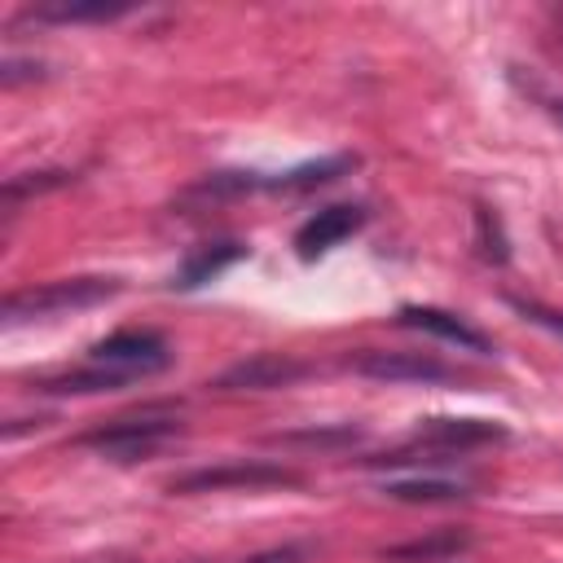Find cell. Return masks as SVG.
<instances>
[{
  "mask_svg": "<svg viewBox=\"0 0 563 563\" xmlns=\"http://www.w3.org/2000/svg\"><path fill=\"white\" fill-rule=\"evenodd\" d=\"M475 229H479V251H484V260H493V264H506V233H501V220L488 211V207H475Z\"/></svg>",
  "mask_w": 563,
  "mask_h": 563,
  "instance_id": "obj_18",
  "label": "cell"
},
{
  "mask_svg": "<svg viewBox=\"0 0 563 563\" xmlns=\"http://www.w3.org/2000/svg\"><path fill=\"white\" fill-rule=\"evenodd\" d=\"M31 79H44V62H31V57H4V66H0V84H4V88L31 84Z\"/></svg>",
  "mask_w": 563,
  "mask_h": 563,
  "instance_id": "obj_20",
  "label": "cell"
},
{
  "mask_svg": "<svg viewBox=\"0 0 563 563\" xmlns=\"http://www.w3.org/2000/svg\"><path fill=\"white\" fill-rule=\"evenodd\" d=\"M303 475L282 466V462H260V457H238V462H216V466H198L185 475L167 479L172 497H198V493H264V488H299Z\"/></svg>",
  "mask_w": 563,
  "mask_h": 563,
  "instance_id": "obj_2",
  "label": "cell"
},
{
  "mask_svg": "<svg viewBox=\"0 0 563 563\" xmlns=\"http://www.w3.org/2000/svg\"><path fill=\"white\" fill-rule=\"evenodd\" d=\"M559 22H563V4H559Z\"/></svg>",
  "mask_w": 563,
  "mask_h": 563,
  "instance_id": "obj_23",
  "label": "cell"
},
{
  "mask_svg": "<svg viewBox=\"0 0 563 563\" xmlns=\"http://www.w3.org/2000/svg\"><path fill=\"white\" fill-rule=\"evenodd\" d=\"M400 325H413V330L435 334V339H444V343H457V347H466V352H493V343H488L475 325H466L457 312H444V308L409 303V308H400Z\"/></svg>",
  "mask_w": 563,
  "mask_h": 563,
  "instance_id": "obj_9",
  "label": "cell"
},
{
  "mask_svg": "<svg viewBox=\"0 0 563 563\" xmlns=\"http://www.w3.org/2000/svg\"><path fill=\"white\" fill-rule=\"evenodd\" d=\"M264 444H277V449H317V453H334V449H352L361 444V427H299V431H273L264 435Z\"/></svg>",
  "mask_w": 563,
  "mask_h": 563,
  "instance_id": "obj_16",
  "label": "cell"
},
{
  "mask_svg": "<svg viewBox=\"0 0 563 563\" xmlns=\"http://www.w3.org/2000/svg\"><path fill=\"white\" fill-rule=\"evenodd\" d=\"M26 13L35 22H114L132 13V0H40Z\"/></svg>",
  "mask_w": 563,
  "mask_h": 563,
  "instance_id": "obj_13",
  "label": "cell"
},
{
  "mask_svg": "<svg viewBox=\"0 0 563 563\" xmlns=\"http://www.w3.org/2000/svg\"><path fill=\"white\" fill-rule=\"evenodd\" d=\"M361 224H365V207H356V202L321 207L317 216H308V220L295 229V251H299L303 260H317V255H325L330 246H339L343 238H352Z\"/></svg>",
  "mask_w": 563,
  "mask_h": 563,
  "instance_id": "obj_7",
  "label": "cell"
},
{
  "mask_svg": "<svg viewBox=\"0 0 563 563\" xmlns=\"http://www.w3.org/2000/svg\"><path fill=\"white\" fill-rule=\"evenodd\" d=\"M506 303H510L519 317H528L532 325H541V330H550V334L563 339V308H550V303H541V299H523V295H510Z\"/></svg>",
  "mask_w": 563,
  "mask_h": 563,
  "instance_id": "obj_19",
  "label": "cell"
},
{
  "mask_svg": "<svg viewBox=\"0 0 563 563\" xmlns=\"http://www.w3.org/2000/svg\"><path fill=\"white\" fill-rule=\"evenodd\" d=\"M88 365L110 369V374H123L132 383V378H145V374L167 369L172 365V352H167V339L154 334V330H114V334H106V339L92 343Z\"/></svg>",
  "mask_w": 563,
  "mask_h": 563,
  "instance_id": "obj_4",
  "label": "cell"
},
{
  "mask_svg": "<svg viewBox=\"0 0 563 563\" xmlns=\"http://www.w3.org/2000/svg\"><path fill=\"white\" fill-rule=\"evenodd\" d=\"M466 550H471V532H462V528H440V532H427V537L387 545L383 559H387V563H444V559H457V554H466Z\"/></svg>",
  "mask_w": 563,
  "mask_h": 563,
  "instance_id": "obj_12",
  "label": "cell"
},
{
  "mask_svg": "<svg viewBox=\"0 0 563 563\" xmlns=\"http://www.w3.org/2000/svg\"><path fill=\"white\" fill-rule=\"evenodd\" d=\"M75 180V172H66V167H44V172H18V176H9L4 180V189H0V198H4V211L13 216L26 198H40V194H53V189H62V185H70Z\"/></svg>",
  "mask_w": 563,
  "mask_h": 563,
  "instance_id": "obj_17",
  "label": "cell"
},
{
  "mask_svg": "<svg viewBox=\"0 0 563 563\" xmlns=\"http://www.w3.org/2000/svg\"><path fill=\"white\" fill-rule=\"evenodd\" d=\"M312 365L299 361V356H286V352H255L246 361H233L229 369L216 374L211 387L220 391H268V387H290L299 378H308Z\"/></svg>",
  "mask_w": 563,
  "mask_h": 563,
  "instance_id": "obj_6",
  "label": "cell"
},
{
  "mask_svg": "<svg viewBox=\"0 0 563 563\" xmlns=\"http://www.w3.org/2000/svg\"><path fill=\"white\" fill-rule=\"evenodd\" d=\"M418 444L427 449H475V444H497L506 440V427L501 422H488V418H422L418 431H413Z\"/></svg>",
  "mask_w": 563,
  "mask_h": 563,
  "instance_id": "obj_8",
  "label": "cell"
},
{
  "mask_svg": "<svg viewBox=\"0 0 563 563\" xmlns=\"http://www.w3.org/2000/svg\"><path fill=\"white\" fill-rule=\"evenodd\" d=\"M246 255V246L242 242H233V238H224V242H207V246H198V251H189L185 260H180V268L172 273V290H198L202 282H211V277H220L229 264H238Z\"/></svg>",
  "mask_w": 563,
  "mask_h": 563,
  "instance_id": "obj_10",
  "label": "cell"
},
{
  "mask_svg": "<svg viewBox=\"0 0 563 563\" xmlns=\"http://www.w3.org/2000/svg\"><path fill=\"white\" fill-rule=\"evenodd\" d=\"M356 163H361L356 154H325V158L299 163V167H290V172L264 176V189H273V194H308V189L334 185V180H339V176H347Z\"/></svg>",
  "mask_w": 563,
  "mask_h": 563,
  "instance_id": "obj_11",
  "label": "cell"
},
{
  "mask_svg": "<svg viewBox=\"0 0 563 563\" xmlns=\"http://www.w3.org/2000/svg\"><path fill=\"white\" fill-rule=\"evenodd\" d=\"M119 295V277H62V282H40L26 290L4 295V321H31V317H53L70 308H92L101 299Z\"/></svg>",
  "mask_w": 563,
  "mask_h": 563,
  "instance_id": "obj_3",
  "label": "cell"
},
{
  "mask_svg": "<svg viewBox=\"0 0 563 563\" xmlns=\"http://www.w3.org/2000/svg\"><path fill=\"white\" fill-rule=\"evenodd\" d=\"M242 563H303V545H282V550H264V554H251Z\"/></svg>",
  "mask_w": 563,
  "mask_h": 563,
  "instance_id": "obj_21",
  "label": "cell"
},
{
  "mask_svg": "<svg viewBox=\"0 0 563 563\" xmlns=\"http://www.w3.org/2000/svg\"><path fill=\"white\" fill-rule=\"evenodd\" d=\"M343 365L365 374V378H378V383H457V369H449L444 361H435L427 352H378V347H365V352H352Z\"/></svg>",
  "mask_w": 563,
  "mask_h": 563,
  "instance_id": "obj_5",
  "label": "cell"
},
{
  "mask_svg": "<svg viewBox=\"0 0 563 563\" xmlns=\"http://www.w3.org/2000/svg\"><path fill=\"white\" fill-rule=\"evenodd\" d=\"M180 435V422H176V409H136V413H123V418H110L92 431H84L75 444L79 449H92L110 462H141V457H154L163 444H172Z\"/></svg>",
  "mask_w": 563,
  "mask_h": 563,
  "instance_id": "obj_1",
  "label": "cell"
},
{
  "mask_svg": "<svg viewBox=\"0 0 563 563\" xmlns=\"http://www.w3.org/2000/svg\"><path fill=\"white\" fill-rule=\"evenodd\" d=\"M554 114H559V119H563V101H554Z\"/></svg>",
  "mask_w": 563,
  "mask_h": 563,
  "instance_id": "obj_22",
  "label": "cell"
},
{
  "mask_svg": "<svg viewBox=\"0 0 563 563\" xmlns=\"http://www.w3.org/2000/svg\"><path fill=\"white\" fill-rule=\"evenodd\" d=\"M391 501H409V506H440V501H466L471 488L462 479H440V475H413V479H387L378 488Z\"/></svg>",
  "mask_w": 563,
  "mask_h": 563,
  "instance_id": "obj_14",
  "label": "cell"
},
{
  "mask_svg": "<svg viewBox=\"0 0 563 563\" xmlns=\"http://www.w3.org/2000/svg\"><path fill=\"white\" fill-rule=\"evenodd\" d=\"M31 387L40 396H92V391H119V387H128V378L123 374H110V369H97V365H84V369L35 378Z\"/></svg>",
  "mask_w": 563,
  "mask_h": 563,
  "instance_id": "obj_15",
  "label": "cell"
}]
</instances>
